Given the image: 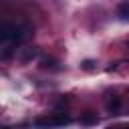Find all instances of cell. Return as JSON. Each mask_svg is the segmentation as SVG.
Here are the masks:
<instances>
[{
	"label": "cell",
	"instance_id": "obj_1",
	"mask_svg": "<svg viewBox=\"0 0 129 129\" xmlns=\"http://www.w3.org/2000/svg\"><path fill=\"white\" fill-rule=\"evenodd\" d=\"M71 123V117L64 115V113H52L50 117H40L34 121V125L38 129H52V127H62V125H69Z\"/></svg>",
	"mask_w": 129,
	"mask_h": 129
},
{
	"label": "cell",
	"instance_id": "obj_2",
	"mask_svg": "<svg viewBox=\"0 0 129 129\" xmlns=\"http://www.w3.org/2000/svg\"><path fill=\"white\" fill-rule=\"evenodd\" d=\"M14 30H16V24H12V22H2V24H0V42H12Z\"/></svg>",
	"mask_w": 129,
	"mask_h": 129
},
{
	"label": "cell",
	"instance_id": "obj_3",
	"mask_svg": "<svg viewBox=\"0 0 129 129\" xmlns=\"http://www.w3.org/2000/svg\"><path fill=\"white\" fill-rule=\"evenodd\" d=\"M121 103H123L121 97H119V95H113V97L107 99V109H109L111 113H117V111L121 109Z\"/></svg>",
	"mask_w": 129,
	"mask_h": 129
},
{
	"label": "cell",
	"instance_id": "obj_4",
	"mask_svg": "<svg viewBox=\"0 0 129 129\" xmlns=\"http://www.w3.org/2000/svg\"><path fill=\"white\" fill-rule=\"evenodd\" d=\"M117 16L121 18V20H129V0H123L119 6H117Z\"/></svg>",
	"mask_w": 129,
	"mask_h": 129
},
{
	"label": "cell",
	"instance_id": "obj_5",
	"mask_svg": "<svg viewBox=\"0 0 129 129\" xmlns=\"http://www.w3.org/2000/svg\"><path fill=\"white\" fill-rule=\"evenodd\" d=\"M36 54H38V48H36V46H28V48H24V50H22L20 60H22V62H28V60H32Z\"/></svg>",
	"mask_w": 129,
	"mask_h": 129
},
{
	"label": "cell",
	"instance_id": "obj_6",
	"mask_svg": "<svg viewBox=\"0 0 129 129\" xmlns=\"http://www.w3.org/2000/svg\"><path fill=\"white\" fill-rule=\"evenodd\" d=\"M40 67H42V69H52V71H56V69H58V60H56L54 56H44V58H40Z\"/></svg>",
	"mask_w": 129,
	"mask_h": 129
},
{
	"label": "cell",
	"instance_id": "obj_7",
	"mask_svg": "<svg viewBox=\"0 0 129 129\" xmlns=\"http://www.w3.org/2000/svg\"><path fill=\"white\" fill-rule=\"evenodd\" d=\"M81 123L83 125H97L99 123V117H97V113H85V115H81Z\"/></svg>",
	"mask_w": 129,
	"mask_h": 129
},
{
	"label": "cell",
	"instance_id": "obj_8",
	"mask_svg": "<svg viewBox=\"0 0 129 129\" xmlns=\"http://www.w3.org/2000/svg\"><path fill=\"white\" fill-rule=\"evenodd\" d=\"M14 52H16V48H14V44H10V46H6V48L0 52V58H2V60H8V58H12Z\"/></svg>",
	"mask_w": 129,
	"mask_h": 129
},
{
	"label": "cell",
	"instance_id": "obj_9",
	"mask_svg": "<svg viewBox=\"0 0 129 129\" xmlns=\"http://www.w3.org/2000/svg\"><path fill=\"white\" fill-rule=\"evenodd\" d=\"M83 69H93V60H85L83 62Z\"/></svg>",
	"mask_w": 129,
	"mask_h": 129
},
{
	"label": "cell",
	"instance_id": "obj_10",
	"mask_svg": "<svg viewBox=\"0 0 129 129\" xmlns=\"http://www.w3.org/2000/svg\"><path fill=\"white\" fill-rule=\"evenodd\" d=\"M109 129H129V125H119V127H109Z\"/></svg>",
	"mask_w": 129,
	"mask_h": 129
},
{
	"label": "cell",
	"instance_id": "obj_11",
	"mask_svg": "<svg viewBox=\"0 0 129 129\" xmlns=\"http://www.w3.org/2000/svg\"><path fill=\"white\" fill-rule=\"evenodd\" d=\"M0 129H8V127H0Z\"/></svg>",
	"mask_w": 129,
	"mask_h": 129
},
{
	"label": "cell",
	"instance_id": "obj_12",
	"mask_svg": "<svg viewBox=\"0 0 129 129\" xmlns=\"http://www.w3.org/2000/svg\"><path fill=\"white\" fill-rule=\"evenodd\" d=\"M127 46H129V42H127Z\"/></svg>",
	"mask_w": 129,
	"mask_h": 129
}]
</instances>
